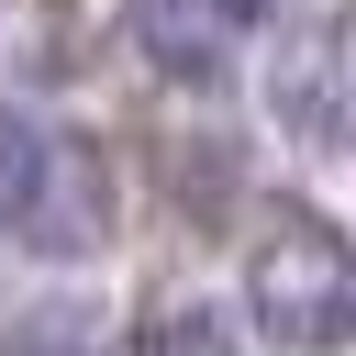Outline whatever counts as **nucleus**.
<instances>
[{"label": "nucleus", "mask_w": 356, "mask_h": 356, "mask_svg": "<svg viewBox=\"0 0 356 356\" xmlns=\"http://www.w3.org/2000/svg\"><path fill=\"white\" fill-rule=\"evenodd\" d=\"M134 356H245V345H234V323H222L211 300H167V312L134 334Z\"/></svg>", "instance_id": "39448f33"}, {"label": "nucleus", "mask_w": 356, "mask_h": 356, "mask_svg": "<svg viewBox=\"0 0 356 356\" xmlns=\"http://www.w3.org/2000/svg\"><path fill=\"white\" fill-rule=\"evenodd\" d=\"M134 44L156 56V78H178V89H211V78L234 67L245 22H222L211 0H134Z\"/></svg>", "instance_id": "20e7f679"}, {"label": "nucleus", "mask_w": 356, "mask_h": 356, "mask_svg": "<svg viewBox=\"0 0 356 356\" xmlns=\"http://www.w3.org/2000/svg\"><path fill=\"white\" fill-rule=\"evenodd\" d=\"M0 234L33 245V256H89L111 234V167H100V145L0 100Z\"/></svg>", "instance_id": "f257e3e1"}, {"label": "nucleus", "mask_w": 356, "mask_h": 356, "mask_svg": "<svg viewBox=\"0 0 356 356\" xmlns=\"http://www.w3.org/2000/svg\"><path fill=\"white\" fill-rule=\"evenodd\" d=\"M245 300H256L267 345H289V356H345V345H356V245H345L323 211H289V222L256 245Z\"/></svg>", "instance_id": "f03ea898"}, {"label": "nucleus", "mask_w": 356, "mask_h": 356, "mask_svg": "<svg viewBox=\"0 0 356 356\" xmlns=\"http://www.w3.org/2000/svg\"><path fill=\"white\" fill-rule=\"evenodd\" d=\"M267 111H278L289 145H356V11H323L278 44Z\"/></svg>", "instance_id": "7ed1b4c3"}, {"label": "nucleus", "mask_w": 356, "mask_h": 356, "mask_svg": "<svg viewBox=\"0 0 356 356\" xmlns=\"http://www.w3.org/2000/svg\"><path fill=\"white\" fill-rule=\"evenodd\" d=\"M211 11H222V22H245V33H256V22H278V11H289V0H211Z\"/></svg>", "instance_id": "0eeeda50"}, {"label": "nucleus", "mask_w": 356, "mask_h": 356, "mask_svg": "<svg viewBox=\"0 0 356 356\" xmlns=\"http://www.w3.org/2000/svg\"><path fill=\"white\" fill-rule=\"evenodd\" d=\"M0 356H111V345H100V312L44 300V312H22V323L0 334Z\"/></svg>", "instance_id": "423d86ee"}]
</instances>
